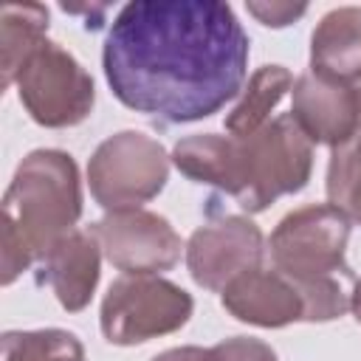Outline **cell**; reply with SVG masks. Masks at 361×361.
Returning <instances> with one entry per match:
<instances>
[{
  "label": "cell",
  "mask_w": 361,
  "mask_h": 361,
  "mask_svg": "<svg viewBox=\"0 0 361 361\" xmlns=\"http://www.w3.org/2000/svg\"><path fill=\"white\" fill-rule=\"evenodd\" d=\"M172 164L195 183L217 186L248 214L265 212L282 195H296L313 172V144L290 113L271 118L245 138L197 133L172 147Z\"/></svg>",
  "instance_id": "7a4b0ae2"
},
{
  "label": "cell",
  "mask_w": 361,
  "mask_h": 361,
  "mask_svg": "<svg viewBox=\"0 0 361 361\" xmlns=\"http://www.w3.org/2000/svg\"><path fill=\"white\" fill-rule=\"evenodd\" d=\"M102 245L90 228H73L42 259V279L68 313L90 305L102 276Z\"/></svg>",
  "instance_id": "7c38bea8"
},
{
  "label": "cell",
  "mask_w": 361,
  "mask_h": 361,
  "mask_svg": "<svg viewBox=\"0 0 361 361\" xmlns=\"http://www.w3.org/2000/svg\"><path fill=\"white\" fill-rule=\"evenodd\" d=\"M262 257L265 237L259 226L243 214H226L197 226L183 254L189 276L214 293H223L237 276L259 268Z\"/></svg>",
  "instance_id": "30bf717a"
},
{
  "label": "cell",
  "mask_w": 361,
  "mask_h": 361,
  "mask_svg": "<svg viewBox=\"0 0 361 361\" xmlns=\"http://www.w3.org/2000/svg\"><path fill=\"white\" fill-rule=\"evenodd\" d=\"M152 361H209V350L186 344V347H169L164 353H158Z\"/></svg>",
  "instance_id": "ffe728a7"
},
{
  "label": "cell",
  "mask_w": 361,
  "mask_h": 361,
  "mask_svg": "<svg viewBox=\"0 0 361 361\" xmlns=\"http://www.w3.org/2000/svg\"><path fill=\"white\" fill-rule=\"evenodd\" d=\"M293 82L296 79L285 65H259L248 76V85L243 87L237 104L226 113V133L234 138H245L265 127L276 104L293 90Z\"/></svg>",
  "instance_id": "5bb4252c"
},
{
  "label": "cell",
  "mask_w": 361,
  "mask_h": 361,
  "mask_svg": "<svg viewBox=\"0 0 361 361\" xmlns=\"http://www.w3.org/2000/svg\"><path fill=\"white\" fill-rule=\"evenodd\" d=\"M172 155L164 144L138 130L107 135L87 161V186L104 212L141 209L169 180Z\"/></svg>",
  "instance_id": "8992f818"
},
{
  "label": "cell",
  "mask_w": 361,
  "mask_h": 361,
  "mask_svg": "<svg viewBox=\"0 0 361 361\" xmlns=\"http://www.w3.org/2000/svg\"><path fill=\"white\" fill-rule=\"evenodd\" d=\"M48 8L39 3L3 6L0 45H3V90L17 82L23 62L48 39Z\"/></svg>",
  "instance_id": "9a60e30c"
},
{
  "label": "cell",
  "mask_w": 361,
  "mask_h": 361,
  "mask_svg": "<svg viewBox=\"0 0 361 361\" xmlns=\"http://www.w3.org/2000/svg\"><path fill=\"white\" fill-rule=\"evenodd\" d=\"M350 217L330 203H307L288 212L268 237L271 265L299 276H350L347 243H350Z\"/></svg>",
  "instance_id": "ba28073f"
},
{
  "label": "cell",
  "mask_w": 361,
  "mask_h": 361,
  "mask_svg": "<svg viewBox=\"0 0 361 361\" xmlns=\"http://www.w3.org/2000/svg\"><path fill=\"white\" fill-rule=\"evenodd\" d=\"M290 118L307 141L338 147L361 130L358 85H341L316 73H302L290 90Z\"/></svg>",
  "instance_id": "8fae6325"
},
{
  "label": "cell",
  "mask_w": 361,
  "mask_h": 361,
  "mask_svg": "<svg viewBox=\"0 0 361 361\" xmlns=\"http://www.w3.org/2000/svg\"><path fill=\"white\" fill-rule=\"evenodd\" d=\"M195 310L189 290L161 274H121L102 299L99 327L116 347H135L180 330Z\"/></svg>",
  "instance_id": "5b68a950"
},
{
  "label": "cell",
  "mask_w": 361,
  "mask_h": 361,
  "mask_svg": "<svg viewBox=\"0 0 361 361\" xmlns=\"http://www.w3.org/2000/svg\"><path fill=\"white\" fill-rule=\"evenodd\" d=\"M310 73L355 85L361 82V6L330 8L310 34Z\"/></svg>",
  "instance_id": "4fadbf2b"
},
{
  "label": "cell",
  "mask_w": 361,
  "mask_h": 361,
  "mask_svg": "<svg viewBox=\"0 0 361 361\" xmlns=\"http://www.w3.org/2000/svg\"><path fill=\"white\" fill-rule=\"evenodd\" d=\"M327 203L350 217V223L361 226V130L330 149L327 161Z\"/></svg>",
  "instance_id": "2e32d148"
},
{
  "label": "cell",
  "mask_w": 361,
  "mask_h": 361,
  "mask_svg": "<svg viewBox=\"0 0 361 361\" xmlns=\"http://www.w3.org/2000/svg\"><path fill=\"white\" fill-rule=\"evenodd\" d=\"M248 54L251 39L223 0H135L113 17L102 68L124 107L189 124L243 93Z\"/></svg>",
  "instance_id": "6da1fadb"
},
{
  "label": "cell",
  "mask_w": 361,
  "mask_h": 361,
  "mask_svg": "<svg viewBox=\"0 0 361 361\" xmlns=\"http://www.w3.org/2000/svg\"><path fill=\"white\" fill-rule=\"evenodd\" d=\"M220 302L237 322L268 330L296 322L324 324L350 310V293L336 276L299 279L274 265L237 276L220 293Z\"/></svg>",
  "instance_id": "277c9868"
},
{
  "label": "cell",
  "mask_w": 361,
  "mask_h": 361,
  "mask_svg": "<svg viewBox=\"0 0 361 361\" xmlns=\"http://www.w3.org/2000/svg\"><path fill=\"white\" fill-rule=\"evenodd\" d=\"M209 361H279L276 350L254 336H231L209 347Z\"/></svg>",
  "instance_id": "ac0fdd59"
},
{
  "label": "cell",
  "mask_w": 361,
  "mask_h": 361,
  "mask_svg": "<svg viewBox=\"0 0 361 361\" xmlns=\"http://www.w3.org/2000/svg\"><path fill=\"white\" fill-rule=\"evenodd\" d=\"M358 99H361V85H358Z\"/></svg>",
  "instance_id": "7402d4cb"
},
{
  "label": "cell",
  "mask_w": 361,
  "mask_h": 361,
  "mask_svg": "<svg viewBox=\"0 0 361 361\" xmlns=\"http://www.w3.org/2000/svg\"><path fill=\"white\" fill-rule=\"evenodd\" d=\"M14 85L31 121L48 130L82 124L96 104L93 76L68 48L54 39H45L23 62Z\"/></svg>",
  "instance_id": "52a82bcc"
},
{
  "label": "cell",
  "mask_w": 361,
  "mask_h": 361,
  "mask_svg": "<svg viewBox=\"0 0 361 361\" xmlns=\"http://www.w3.org/2000/svg\"><path fill=\"white\" fill-rule=\"evenodd\" d=\"M350 310H353L355 322L361 324V279L353 285V293H350Z\"/></svg>",
  "instance_id": "44dd1931"
},
{
  "label": "cell",
  "mask_w": 361,
  "mask_h": 361,
  "mask_svg": "<svg viewBox=\"0 0 361 361\" xmlns=\"http://www.w3.org/2000/svg\"><path fill=\"white\" fill-rule=\"evenodd\" d=\"M104 259L121 274H164L186 254L175 226L149 209L107 212L90 226Z\"/></svg>",
  "instance_id": "9c48e42d"
},
{
  "label": "cell",
  "mask_w": 361,
  "mask_h": 361,
  "mask_svg": "<svg viewBox=\"0 0 361 361\" xmlns=\"http://www.w3.org/2000/svg\"><path fill=\"white\" fill-rule=\"evenodd\" d=\"M3 361H87L82 341L71 330H8L3 333Z\"/></svg>",
  "instance_id": "e0dca14e"
},
{
  "label": "cell",
  "mask_w": 361,
  "mask_h": 361,
  "mask_svg": "<svg viewBox=\"0 0 361 361\" xmlns=\"http://www.w3.org/2000/svg\"><path fill=\"white\" fill-rule=\"evenodd\" d=\"M245 8L251 17H257L268 28H285L307 14L305 3H299V6H293V3H245Z\"/></svg>",
  "instance_id": "d6986e66"
},
{
  "label": "cell",
  "mask_w": 361,
  "mask_h": 361,
  "mask_svg": "<svg viewBox=\"0 0 361 361\" xmlns=\"http://www.w3.org/2000/svg\"><path fill=\"white\" fill-rule=\"evenodd\" d=\"M82 217V178L71 152H28L3 195L0 282L8 288L76 228Z\"/></svg>",
  "instance_id": "3957f363"
}]
</instances>
